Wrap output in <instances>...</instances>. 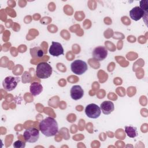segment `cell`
<instances>
[{
    "mask_svg": "<svg viewBox=\"0 0 148 148\" xmlns=\"http://www.w3.org/2000/svg\"><path fill=\"white\" fill-rule=\"evenodd\" d=\"M39 130L45 136L47 137L53 136L58 132V123L54 118L47 117L40 122Z\"/></svg>",
    "mask_w": 148,
    "mask_h": 148,
    "instance_id": "1",
    "label": "cell"
},
{
    "mask_svg": "<svg viewBox=\"0 0 148 148\" xmlns=\"http://www.w3.org/2000/svg\"><path fill=\"white\" fill-rule=\"evenodd\" d=\"M52 72V67L46 62H40L36 66L35 73L39 79H47L51 75Z\"/></svg>",
    "mask_w": 148,
    "mask_h": 148,
    "instance_id": "2",
    "label": "cell"
},
{
    "mask_svg": "<svg viewBox=\"0 0 148 148\" xmlns=\"http://www.w3.org/2000/svg\"><path fill=\"white\" fill-rule=\"evenodd\" d=\"M87 63L81 60H76L71 65L72 72L77 75H81L85 73L87 70Z\"/></svg>",
    "mask_w": 148,
    "mask_h": 148,
    "instance_id": "3",
    "label": "cell"
},
{
    "mask_svg": "<svg viewBox=\"0 0 148 148\" xmlns=\"http://www.w3.org/2000/svg\"><path fill=\"white\" fill-rule=\"evenodd\" d=\"M23 136L25 142L28 143H35L38 140L39 138V131L36 128L30 127L24 131Z\"/></svg>",
    "mask_w": 148,
    "mask_h": 148,
    "instance_id": "4",
    "label": "cell"
},
{
    "mask_svg": "<svg viewBox=\"0 0 148 148\" xmlns=\"http://www.w3.org/2000/svg\"><path fill=\"white\" fill-rule=\"evenodd\" d=\"M20 79L18 77H13L12 76L6 77L2 82V86L4 89L8 91L13 90L20 82Z\"/></svg>",
    "mask_w": 148,
    "mask_h": 148,
    "instance_id": "5",
    "label": "cell"
},
{
    "mask_svg": "<svg viewBox=\"0 0 148 148\" xmlns=\"http://www.w3.org/2000/svg\"><path fill=\"white\" fill-rule=\"evenodd\" d=\"M86 116L90 119H97L101 113V110L99 106L95 103H90L85 108Z\"/></svg>",
    "mask_w": 148,
    "mask_h": 148,
    "instance_id": "6",
    "label": "cell"
},
{
    "mask_svg": "<svg viewBox=\"0 0 148 148\" xmlns=\"http://www.w3.org/2000/svg\"><path fill=\"white\" fill-rule=\"evenodd\" d=\"M92 56L95 60L98 61H103L108 56V50L104 46H97L93 50Z\"/></svg>",
    "mask_w": 148,
    "mask_h": 148,
    "instance_id": "7",
    "label": "cell"
},
{
    "mask_svg": "<svg viewBox=\"0 0 148 148\" xmlns=\"http://www.w3.org/2000/svg\"><path fill=\"white\" fill-rule=\"evenodd\" d=\"M49 51L51 56L54 57H58L64 54V49L62 45L60 43L54 41L52 42Z\"/></svg>",
    "mask_w": 148,
    "mask_h": 148,
    "instance_id": "8",
    "label": "cell"
},
{
    "mask_svg": "<svg viewBox=\"0 0 148 148\" xmlns=\"http://www.w3.org/2000/svg\"><path fill=\"white\" fill-rule=\"evenodd\" d=\"M147 13L145 12L139 6H135L130 11V16L134 21H138L147 15Z\"/></svg>",
    "mask_w": 148,
    "mask_h": 148,
    "instance_id": "9",
    "label": "cell"
},
{
    "mask_svg": "<svg viewBox=\"0 0 148 148\" xmlns=\"http://www.w3.org/2000/svg\"><path fill=\"white\" fill-rule=\"evenodd\" d=\"M70 95L72 99L77 101L81 99L84 95V90L79 85H74L70 90Z\"/></svg>",
    "mask_w": 148,
    "mask_h": 148,
    "instance_id": "10",
    "label": "cell"
},
{
    "mask_svg": "<svg viewBox=\"0 0 148 148\" xmlns=\"http://www.w3.org/2000/svg\"><path fill=\"white\" fill-rule=\"evenodd\" d=\"M100 108L102 112L106 115L110 114L114 109V105L113 102L110 101H105L100 105Z\"/></svg>",
    "mask_w": 148,
    "mask_h": 148,
    "instance_id": "11",
    "label": "cell"
},
{
    "mask_svg": "<svg viewBox=\"0 0 148 148\" xmlns=\"http://www.w3.org/2000/svg\"><path fill=\"white\" fill-rule=\"evenodd\" d=\"M30 92L34 96L39 95L43 91V87L42 84L38 82H33L29 87Z\"/></svg>",
    "mask_w": 148,
    "mask_h": 148,
    "instance_id": "12",
    "label": "cell"
},
{
    "mask_svg": "<svg viewBox=\"0 0 148 148\" xmlns=\"http://www.w3.org/2000/svg\"><path fill=\"white\" fill-rule=\"evenodd\" d=\"M125 132L127 136L131 138H135L138 134L137 128L131 125L125 126Z\"/></svg>",
    "mask_w": 148,
    "mask_h": 148,
    "instance_id": "13",
    "label": "cell"
},
{
    "mask_svg": "<svg viewBox=\"0 0 148 148\" xmlns=\"http://www.w3.org/2000/svg\"><path fill=\"white\" fill-rule=\"evenodd\" d=\"M30 54L33 58H42L44 55V51L40 47H34L30 49Z\"/></svg>",
    "mask_w": 148,
    "mask_h": 148,
    "instance_id": "14",
    "label": "cell"
},
{
    "mask_svg": "<svg viewBox=\"0 0 148 148\" xmlns=\"http://www.w3.org/2000/svg\"><path fill=\"white\" fill-rule=\"evenodd\" d=\"M25 146V143L22 140H18L14 142L13 147L15 148H24Z\"/></svg>",
    "mask_w": 148,
    "mask_h": 148,
    "instance_id": "15",
    "label": "cell"
},
{
    "mask_svg": "<svg viewBox=\"0 0 148 148\" xmlns=\"http://www.w3.org/2000/svg\"><path fill=\"white\" fill-rule=\"evenodd\" d=\"M145 12L147 13L148 5L147 1H140V6H139Z\"/></svg>",
    "mask_w": 148,
    "mask_h": 148,
    "instance_id": "16",
    "label": "cell"
}]
</instances>
